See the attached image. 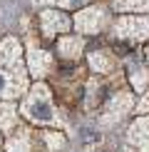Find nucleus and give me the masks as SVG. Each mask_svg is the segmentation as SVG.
Returning a JSON list of instances; mask_svg holds the SVG:
<instances>
[{"mask_svg":"<svg viewBox=\"0 0 149 152\" xmlns=\"http://www.w3.org/2000/svg\"><path fill=\"white\" fill-rule=\"evenodd\" d=\"M72 25L80 30V33H85V35L99 33V30L107 25V12H104V8H87V10H82L77 18H74Z\"/></svg>","mask_w":149,"mask_h":152,"instance_id":"nucleus-4","label":"nucleus"},{"mask_svg":"<svg viewBox=\"0 0 149 152\" xmlns=\"http://www.w3.org/2000/svg\"><path fill=\"white\" fill-rule=\"evenodd\" d=\"M33 3H57V5H65V8H80L87 0H33Z\"/></svg>","mask_w":149,"mask_h":152,"instance_id":"nucleus-15","label":"nucleus"},{"mask_svg":"<svg viewBox=\"0 0 149 152\" xmlns=\"http://www.w3.org/2000/svg\"><path fill=\"white\" fill-rule=\"evenodd\" d=\"M104 100H107V87L102 85V82H95V85H90V90H87V107H99L104 102Z\"/></svg>","mask_w":149,"mask_h":152,"instance_id":"nucleus-12","label":"nucleus"},{"mask_svg":"<svg viewBox=\"0 0 149 152\" xmlns=\"http://www.w3.org/2000/svg\"><path fill=\"white\" fill-rule=\"evenodd\" d=\"M25 67L20 58V42L15 37H5L0 42V97L10 100L25 92Z\"/></svg>","mask_w":149,"mask_h":152,"instance_id":"nucleus-1","label":"nucleus"},{"mask_svg":"<svg viewBox=\"0 0 149 152\" xmlns=\"http://www.w3.org/2000/svg\"><path fill=\"white\" fill-rule=\"evenodd\" d=\"M10 152H30V132L27 130H17V137L12 135L8 142Z\"/></svg>","mask_w":149,"mask_h":152,"instance_id":"nucleus-13","label":"nucleus"},{"mask_svg":"<svg viewBox=\"0 0 149 152\" xmlns=\"http://www.w3.org/2000/svg\"><path fill=\"white\" fill-rule=\"evenodd\" d=\"M90 65H92L95 72H109V70H114L117 60H114L112 53H107V50H92L90 53Z\"/></svg>","mask_w":149,"mask_h":152,"instance_id":"nucleus-10","label":"nucleus"},{"mask_svg":"<svg viewBox=\"0 0 149 152\" xmlns=\"http://www.w3.org/2000/svg\"><path fill=\"white\" fill-rule=\"evenodd\" d=\"M22 112L27 115V120H33L37 125H52L55 122V105H52V97H50V90L42 82H37L30 90V95L25 97Z\"/></svg>","mask_w":149,"mask_h":152,"instance_id":"nucleus-2","label":"nucleus"},{"mask_svg":"<svg viewBox=\"0 0 149 152\" xmlns=\"http://www.w3.org/2000/svg\"><path fill=\"white\" fill-rule=\"evenodd\" d=\"M82 48H85L82 37H60V42H57V55H60L65 62H72V60L77 62Z\"/></svg>","mask_w":149,"mask_h":152,"instance_id":"nucleus-8","label":"nucleus"},{"mask_svg":"<svg viewBox=\"0 0 149 152\" xmlns=\"http://www.w3.org/2000/svg\"><path fill=\"white\" fill-rule=\"evenodd\" d=\"M114 10H149V0H112Z\"/></svg>","mask_w":149,"mask_h":152,"instance_id":"nucleus-14","label":"nucleus"},{"mask_svg":"<svg viewBox=\"0 0 149 152\" xmlns=\"http://www.w3.org/2000/svg\"><path fill=\"white\" fill-rule=\"evenodd\" d=\"M129 142L137 150L149 152V117H137L129 127Z\"/></svg>","mask_w":149,"mask_h":152,"instance_id":"nucleus-7","label":"nucleus"},{"mask_svg":"<svg viewBox=\"0 0 149 152\" xmlns=\"http://www.w3.org/2000/svg\"><path fill=\"white\" fill-rule=\"evenodd\" d=\"M45 140H47V145H50L52 150H62V147H65V140H62V135H52V132H47Z\"/></svg>","mask_w":149,"mask_h":152,"instance_id":"nucleus-16","label":"nucleus"},{"mask_svg":"<svg viewBox=\"0 0 149 152\" xmlns=\"http://www.w3.org/2000/svg\"><path fill=\"white\" fill-rule=\"evenodd\" d=\"M50 67H52V58H50V53L37 50V48H30V70H33L35 77H42L45 72H50Z\"/></svg>","mask_w":149,"mask_h":152,"instance_id":"nucleus-9","label":"nucleus"},{"mask_svg":"<svg viewBox=\"0 0 149 152\" xmlns=\"http://www.w3.org/2000/svg\"><path fill=\"white\" fill-rule=\"evenodd\" d=\"M132 107H134V97L129 92H117L114 97H109V107H107V112H104V122L107 125L119 122Z\"/></svg>","mask_w":149,"mask_h":152,"instance_id":"nucleus-6","label":"nucleus"},{"mask_svg":"<svg viewBox=\"0 0 149 152\" xmlns=\"http://www.w3.org/2000/svg\"><path fill=\"white\" fill-rule=\"evenodd\" d=\"M147 62H149V48H147Z\"/></svg>","mask_w":149,"mask_h":152,"instance_id":"nucleus-17","label":"nucleus"},{"mask_svg":"<svg viewBox=\"0 0 149 152\" xmlns=\"http://www.w3.org/2000/svg\"><path fill=\"white\" fill-rule=\"evenodd\" d=\"M129 80H132L134 90H144V87H147V80H149L147 67H142L137 60H134V62H129Z\"/></svg>","mask_w":149,"mask_h":152,"instance_id":"nucleus-11","label":"nucleus"},{"mask_svg":"<svg viewBox=\"0 0 149 152\" xmlns=\"http://www.w3.org/2000/svg\"><path fill=\"white\" fill-rule=\"evenodd\" d=\"M72 28V20L60 10H45L40 15V30L47 40H52L57 33H65V30Z\"/></svg>","mask_w":149,"mask_h":152,"instance_id":"nucleus-5","label":"nucleus"},{"mask_svg":"<svg viewBox=\"0 0 149 152\" xmlns=\"http://www.w3.org/2000/svg\"><path fill=\"white\" fill-rule=\"evenodd\" d=\"M117 42H142L149 37V15L147 18H119L112 28Z\"/></svg>","mask_w":149,"mask_h":152,"instance_id":"nucleus-3","label":"nucleus"}]
</instances>
